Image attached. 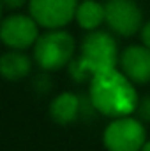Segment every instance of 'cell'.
Wrapping results in <instances>:
<instances>
[{"label":"cell","mask_w":150,"mask_h":151,"mask_svg":"<svg viewBox=\"0 0 150 151\" xmlns=\"http://www.w3.org/2000/svg\"><path fill=\"white\" fill-rule=\"evenodd\" d=\"M90 100L101 114L111 118L129 116L140 102L134 83L117 67L90 77Z\"/></svg>","instance_id":"1"},{"label":"cell","mask_w":150,"mask_h":151,"mask_svg":"<svg viewBox=\"0 0 150 151\" xmlns=\"http://www.w3.org/2000/svg\"><path fill=\"white\" fill-rule=\"evenodd\" d=\"M118 49L115 39L106 32H92L83 39L79 56L69 62V74L74 81H85L94 74L115 69Z\"/></svg>","instance_id":"2"},{"label":"cell","mask_w":150,"mask_h":151,"mask_svg":"<svg viewBox=\"0 0 150 151\" xmlns=\"http://www.w3.org/2000/svg\"><path fill=\"white\" fill-rule=\"evenodd\" d=\"M34 58L44 70H58L74 58L76 42L71 34L58 28L39 35L34 44Z\"/></svg>","instance_id":"3"},{"label":"cell","mask_w":150,"mask_h":151,"mask_svg":"<svg viewBox=\"0 0 150 151\" xmlns=\"http://www.w3.org/2000/svg\"><path fill=\"white\" fill-rule=\"evenodd\" d=\"M103 141L110 151H141L147 142L143 121L129 116H120L106 127Z\"/></svg>","instance_id":"4"},{"label":"cell","mask_w":150,"mask_h":151,"mask_svg":"<svg viewBox=\"0 0 150 151\" xmlns=\"http://www.w3.org/2000/svg\"><path fill=\"white\" fill-rule=\"evenodd\" d=\"M104 21L115 34L131 37L141 28V11L133 0H108L104 5Z\"/></svg>","instance_id":"5"},{"label":"cell","mask_w":150,"mask_h":151,"mask_svg":"<svg viewBox=\"0 0 150 151\" xmlns=\"http://www.w3.org/2000/svg\"><path fill=\"white\" fill-rule=\"evenodd\" d=\"M30 16L44 28H62L76 14V0H28Z\"/></svg>","instance_id":"6"},{"label":"cell","mask_w":150,"mask_h":151,"mask_svg":"<svg viewBox=\"0 0 150 151\" xmlns=\"http://www.w3.org/2000/svg\"><path fill=\"white\" fill-rule=\"evenodd\" d=\"M39 37L37 21L32 16L14 14L0 23V40L12 49H27Z\"/></svg>","instance_id":"7"},{"label":"cell","mask_w":150,"mask_h":151,"mask_svg":"<svg viewBox=\"0 0 150 151\" xmlns=\"http://www.w3.org/2000/svg\"><path fill=\"white\" fill-rule=\"evenodd\" d=\"M120 69L133 83L145 84L150 81V49L143 46H129L120 55Z\"/></svg>","instance_id":"8"},{"label":"cell","mask_w":150,"mask_h":151,"mask_svg":"<svg viewBox=\"0 0 150 151\" xmlns=\"http://www.w3.org/2000/svg\"><path fill=\"white\" fill-rule=\"evenodd\" d=\"M30 70L32 62L25 53H21V49H14L0 56V76L7 81H20L30 74Z\"/></svg>","instance_id":"9"},{"label":"cell","mask_w":150,"mask_h":151,"mask_svg":"<svg viewBox=\"0 0 150 151\" xmlns=\"http://www.w3.org/2000/svg\"><path fill=\"white\" fill-rule=\"evenodd\" d=\"M79 113V99L74 93H60L50 104V114L55 123L69 125L73 123Z\"/></svg>","instance_id":"10"},{"label":"cell","mask_w":150,"mask_h":151,"mask_svg":"<svg viewBox=\"0 0 150 151\" xmlns=\"http://www.w3.org/2000/svg\"><path fill=\"white\" fill-rule=\"evenodd\" d=\"M104 5L95 0H85L76 7V21L83 30H95L104 21Z\"/></svg>","instance_id":"11"},{"label":"cell","mask_w":150,"mask_h":151,"mask_svg":"<svg viewBox=\"0 0 150 151\" xmlns=\"http://www.w3.org/2000/svg\"><path fill=\"white\" fill-rule=\"evenodd\" d=\"M136 113H138V119H140V121L150 123V97H145L143 100L138 102Z\"/></svg>","instance_id":"12"},{"label":"cell","mask_w":150,"mask_h":151,"mask_svg":"<svg viewBox=\"0 0 150 151\" xmlns=\"http://www.w3.org/2000/svg\"><path fill=\"white\" fill-rule=\"evenodd\" d=\"M28 0H2V4L5 5V7H9V9H18V7H21V5H25Z\"/></svg>","instance_id":"13"},{"label":"cell","mask_w":150,"mask_h":151,"mask_svg":"<svg viewBox=\"0 0 150 151\" xmlns=\"http://www.w3.org/2000/svg\"><path fill=\"white\" fill-rule=\"evenodd\" d=\"M141 39H143V44L150 49V21L141 28Z\"/></svg>","instance_id":"14"},{"label":"cell","mask_w":150,"mask_h":151,"mask_svg":"<svg viewBox=\"0 0 150 151\" xmlns=\"http://www.w3.org/2000/svg\"><path fill=\"white\" fill-rule=\"evenodd\" d=\"M141 151H150V141L149 142H145V146L141 148Z\"/></svg>","instance_id":"15"},{"label":"cell","mask_w":150,"mask_h":151,"mask_svg":"<svg viewBox=\"0 0 150 151\" xmlns=\"http://www.w3.org/2000/svg\"><path fill=\"white\" fill-rule=\"evenodd\" d=\"M2 7H4V4H2V0H0V16H2Z\"/></svg>","instance_id":"16"}]
</instances>
